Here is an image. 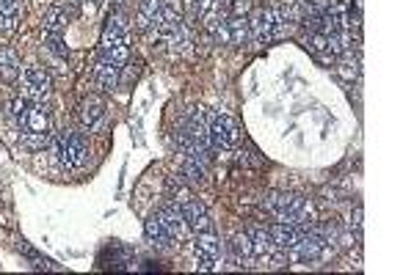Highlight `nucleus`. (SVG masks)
Segmentation results:
<instances>
[{"label":"nucleus","instance_id":"f257e3e1","mask_svg":"<svg viewBox=\"0 0 414 275\" xmlns=\"http://www.w3.org/2000/svg\"><path fill=\"white\" fill-rule=\"evenodd\" d=\"M99 53L108 56L119 66L130 58V23L125 11L108 14L105 28H102V39H99Z\"/></svg>","mask_w":414,"mask_h":275},{"label":"nucleus","instance_id":"f03ea898","mask_svg":"<svg viewBox=\"0 0 414 275\" xmlns=\"http://www.w3.org/2000/svg\"><path fill=\"white\" fill-rule=\"evenodd\" d=\"M23 132V146L39 152V149H47L53 143V122H50V110L44 102H31L28 105V113H25V122L20 127Z\"/></svg>","mask_w":414,"mask_h":275},{"label":"nucleus","instance_id":"7ed1b4c3","mask_svg":"<svg viewBox=\"0 0 414 275\" xmlns=\"http://www.w3.org/2000/svg\"><path fill=\"white\" fill-rule=\"evenodd\" d=\"M262 207L274 215L276 220L290 223V226H304L307 217H310V204L301 196H276V193H271L262 201Z\"/></svg>","mask_w":414,"mask_h":275},{"label":"nucleus","instance_id":"20e7f679","mask_svg":"<svg viewBox=\"0 0 414 275\" xmlns=\"http://www.w3.org/2000/svg\"><path fill=\"white\" fill-rule=\"evenodd\" d=\"M56 157H59V165L64 171H78L86 165L89 160V146H86V138L80 132H72L64 129L59 138H56Z\"/></svg>","mask_w":414,"mask_h":275},{"label":"nucleus","instance_id":"39448f33","mask_svg":"<svg viewBox=\"0 0 414 275\" xmlns=\"http://www.w3.org/2000/svg\"><path fill=\"white\" fill-rule=\"evenodd\" d=\"M205 113H207V132H210L213 149H235L243 138L241 124L226 113H219V110H205Z\"/></svg>","mask_w":414,"mask_h":275},{"label":"nucleus","instance_id":"423d86ee","mask_svg":"<svg viewBox=\"0 0 414 275\" xmlns=\"http://www.w3.org/2000/svg\"><path fill=\"white\" fill-rule=\"evenodd\" d=\"M193 267L202 273L219 270L221 267V240L210 231H202L193 240Z\"/></svg>","mask_w":414,"mask_h":275},{"label":"nucleus","instance_id":"0eeeda50","mask_svg":"<svg viewBox=\"0 0 414 275\" xmlns=\"http://www.w3.org/2000/svg\"><path fill=\"white\" fill-rule=\"evenodd\" d=\"M20 80H23V96L31 99V102H47L50 89H53V80L47 75L44 66H25L20 72Z\"/></svg>","mask_w":414,"mask_h":275},{"label":"nucleus","instance_id":"6e6552de","mask_svg":"<svg viewBox=\"0 0 414 275\" xmlns=\"http://www.w3.org/2000/svg\"><path fill=\"white\" fill-rule=\"evenodd\" d=\"M249 39L255 41L257 47L271 44L276 39V17L271 8H260L255 17L249 20Z\"/></svg>","mask_w":414,"mask_h":275},{"label":"nucleus","instance_id":"1a4fd4ad","mask_svg":"<svg viewBox=\"0 0 414 275\" xmlns=\"http://www.w3.org/2000/svg\"><path fill=\"white\" fill-rule=\"evenodd\" d=\"M180 210H183V217H185V223H188V229L196 231V234H202V231H210V215L205 210V204L202 201H196V198H188V201H183L180 204Z\"/></svg>","mask_w":414,"mask_h":275},{"label":"nucleus","instance_id":"9d476101","mask_svg":"<svg viewBox=\"0 0 414 275\" xmlns=\"http://www.w3.org/2000/svg\"><path fill=\"white\" fill-rule=\"evenodd\" d=\"M119 72H122V66L119 63H114L108 56H97V63H95V80L97 86L102 89V91H114L116 86H119Z\"/></svg>","mask_w":414,"mask_h":275},{"label":"nucleus","instance_id":"9b49d317","mask_svg":"<svg viewBox=\"0 0 414 275\" xmlns=\"http://www.w3.org/2000/svg\"><path fill=\"white\" fill-rule=\"evenodd\" d=\"M310 231V223H304V226H290V223H274L271 229H268V234H271V240L276 243V248H282V250H290L293 245L298 243L304 234Z\"/></svg>","mask_w":414,"mask_h":275},{"label":"nucleus","instance_id":"f8f14e48","mask_svg":"<svg viewBox=\"0 0 414 275\" xmlns=\"http://www.w3.org/2000/svg\"><path fill=\"white\" fill-rule=\"evenodd\" d=\"M158 217H160V223L166 226V231L171 234V240H180V237L185 234V229H188V223H185L183 210H180V204H177V201L163 204V210L158 212Z\"/></svg>","mask_w":414,"mask_h":275},{"label":"nucleus","instance_id":"ddd939ff","mask_svg":"<svg viewBox=\"0 0 414 275\" xmlns=\"http://www.w3.org/2000/svg\"><path fill=\"white\" fill-rule=\"evenodd\" d=\"M102 116H105V105H102L99 96H86L80 102V108H78V119H80L83 127H89V129H95L97 124L102 122Z\"/></svg>","mask_w":414,"mask_h":275},{"label":"nucleus","instance_id":"4468645a","mask_svg":"<svg viewBox=\"0 0 414 275\" xmlns=\"http://www.w3.org/2000/svg\"><path fill=\"white\" fill-rule=\"evenodd\" d=\"M232 256H235L238 267H252V262H257L255 259V245H252L249 231H241V234H235V237H232Z\"/></svg>","mask_w":414,"mask_h":275},{"label":"nucleus","instance_id":"2eb2a0df","mask_svg":"<svg viewBox=\"0 0 414 275\" xmlns=\"http://www.w3.org/2000/svg\"><path fill=\"white\" fill-rule=\"evenodd\" d=\"M163 0H138V11H135V28L138 31H150L152 23L158 20Z\"/></svg>","mask_w":414,"mask_h":275},{"label":"nucleus","instance_id":"dca6fc26","mask_svg":"<svg viewBox=\"0 0 414 275\" xmlns=\"http://www.w3.org/2000/svg\"><path fill=\"white\" fill-rule=\"evenodd\" d=\"M249 237H252V245H255V259H271V256L279 250L276 243L271 240L268 229H252Z\"/></svg>","mask_w":414,"mask_h":275},{"label":"nucleus","instance_id":"f3484780","mask_svg":"<svg viewBox=\"0 0 414 275\" xmlns=\"http://www.w3.org/2000/svg\"><path fill=\"white\" fill-rule=\"evenodd\" d=\"M69 20H72V14L66 11L64 6H50V8L44 11V31L64 33L66 25H69Z\"/></svg>","mask_w":414,"mask_h":275},{"label":"nucleus","instance_id":"a211bd4d","mask_svg":"<svg viewBox=\"0 0 414 275\" xmlns=\"http://www.w3.org/2000/svg\"><path fill=\"white\" fill-rule=\"evenodd\" d=\"M226 28H229V44L232 47H243L249 41V20L243 14L226 17Z\"/></svg>","mask_w":414,"mask_h":275},{"label":"nucleus","instance_id":"6ab92c4d","mask_svg":"<svg viewBox=\"0 0 414 275\" xmlns=\"http://www.w3.org/2000/svg\"><path fill=\"white\" fill-rule=\"evenodd\" d=\"M144 234H147V240L155 245V248H169V245H171V234L166 231V226L160 223L158 215H152V217L144 223Z\"/></svg>","mask_w":414,"mask_h":275},{"label":"nucleus","instance_id":"aec40b11","mask_svg":"<svg viewBox=\"0 0 414 275\" xmlns=\"http://www.w3.org/2000/svg\"><path fill=\"white\" fill-rule=\"evenodd\" d=\"M23 72L20 66V56L11 47H0V77L3 80H17Z\"/></svg>","mask_w":414,"mask_h":275},{"label":"nucleus","instance_id":"412c9836","mask_svg":"<svg viewBox=\"0 0 414 275\" xmlns=\"http://www.w3.org/2000/svg\"><path fill=\"white\" fill-rule=\"evenodd\" d=\"M183 177L191 184H202L205 182V177H207V162L193 160V157H185V160H183Z\"/></svg>","mask_w":414,"mask_h":275},{"label":"nucleus","instance_id":"4be33fe9","mask_svg":"<svg viewBox=\"0 0 414 275\" xmlns=\"http://www.w3.org/2000/svg\"><path fill=\"white\" fill-rule=\"evenodd\" d=\"M359 56H353V53H343V58H340V66H337V72H340V77L343 80H348V83H353L356 77H359V72H362V66H359Z\"/></svg>","mask_w":414,"mask_h":275},{"label":"nucleus","instance_id":"5701e85b","mask_svg":"<svg viewBox=\"0 0 414 275\" xmlns=\"http://www.w3.org/2000/svg\"><path fill=\"white\" fill-rule=\"evenodd\" d=\"M42 44H44V53L50 56H59V58H66V44H64V33H47L42 36Z\"/></svg>","mask_w":414,"mask_h":275},{"label":"nucleus","instance_id":"b1692460","mask_svg":"<svg viewBox=\"0 0 414 275\" xmlns=\"http://www.w3.org/2000/svg\"><path fill=\"white\" fill-rule=\"evenodd\" d=\"M0 14H3L11 25H17L20 17H23V0H0Z\"/></svg>","mask_w":414,"mask_h":275},{"label":"nucleus","instance_id":"393cba45","mask_svg":"<svg viewBox=\"0 0 414 275\" xmlns=\"http://www.w3.org/2000/svg\"><path fill=\"white\" fill-rule=\"evenodd\" d=\"M25 113H28V102L20 96V99H11L8 102V116L14 119V124H17V129L23 127V122H25Z\"/></svg>","mask_w":414,"mask_h":275},{"label":"nucleus","instance_id":"a878e982","mask_svg":"<svg viewBox=\"0 0 414 275\" xmlns=\"http://www.w3.org/2000/svg\"><path fill=\"white\" fill-rule=\"evenodd\" d=\"M348 229L351 231H356V240L362 237V207H356L348 217Z\"/></svg>","mask_w":414,"mask_h":275},{"label":"nucleus","instance_id":"bb28decb","mask_svg":"<svg viewBox=\"0 0 414 275\" xmlns=\"http://www.w3.org/2000/svg\"><path fill=\"white\" fill-rule=\"evenodd\" d=\"M14 28H17V25H11V23H8V20L0 14V33H8V31H14Z\"/></svg>","mask_w":414,"mask_h":275}]
</instances>
